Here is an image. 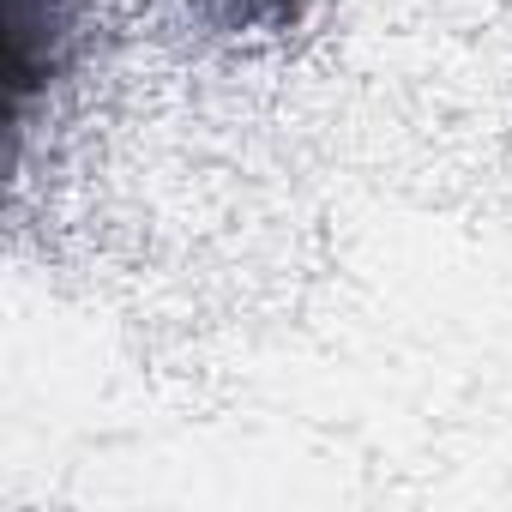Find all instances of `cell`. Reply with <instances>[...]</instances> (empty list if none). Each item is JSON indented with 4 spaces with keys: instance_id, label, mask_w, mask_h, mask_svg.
<instances>
[{
    "instance_id": "6da1fadb",
    "label": "cell",
    "mask_w": 512,
    "mask_h": 512,
    "mask_svg": "<svg viewBox=\"0 0 512 512\" xmlns=\"http://www.w3.org/2000/svg\"><path fill=\"white\" fill-rule=\"evenodd\" d=\"M13 43V121L31 127V109L49 85H61L85 49V0H7Z\"/></svg>"
},
{
    "instance_id": "7a4b0ae2",
    "label": "cell",
    "mask_w": 512,
    "mask_h": 512,
    "mask_svg": "<svg viewBox=\"0 0 512 512\" xmlns=\"http://www.w3.org/2000/svg\"><path fill=\"white\" fill-rule=\"evenodd\" d=\"M308 7L314 0H205V25L229 31V37H241V31H290V25L308 19Z\"/></svg>"
}]
</instances>
